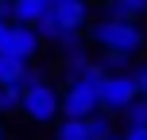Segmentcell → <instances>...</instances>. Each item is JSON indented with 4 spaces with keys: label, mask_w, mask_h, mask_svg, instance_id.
Returning <instances> with one entry per match:
<instances>
[{
    "label": "cell",
    "mask_w": 147,
    "mask_h": 140,
    "mask_svg": "<svg viewBox=\"0 0 147 140\" xmlns=\"http://www.w3.org/2000/svg\"><path fill=\"white\" fill-rule=\"evenodd\" d=\"M101 82H105L101 66H93L78 82H66V89H62V113H66V121H89L93 113H101Z\"/></svg>",
    "instance_id": "cell-1"
},
{
    "label": "cell",
    "mask_w": 147,
    "mask_h": 140,
    "mask_svg": "<svg viewBox=\"0 0 147 140\" xmlns=\"http://www.w3.org/2000/svg\"><path fill=\"white\" fill-rule=\"evenodd\" d=\"M89 39L101 51L112 55H136L143 47V23H124V20H97L89 23Z\"/></svg>",
    "instance_id": "cell-2"
},
{
    "label": "cell",
    "mask_w": 147,
    "mask_h": 140,
    "mask_svg": "<svg viewBox=\"0 0 147 140\" xmlns=\"http://www.w3.org/2000/svg\"><path fill=\"white\" fill-rule=\"evenodd\" d=\"M20 109L27 113L35 125H51V121L62 113V89H54L51 82H39V86H31L27 94H23Z\"/></svg>",
    "instance_id": "cell-3"
},
{
    "label": "cell",
    "mask_w": 147,
    "mask_h": 140,
    "mask_svg": "<svg viewBox=\"0 0 147 140\" xmlns=\"http://www.w3.org/2000/svg\"><path fill=\"white\" fill-rule=\"evenodd\" d=\"M136 82H132V74H105V82H101V113H128V105L136 101Z\"/></svg>",
    "instance_id": "cell-4"
},
{
    "label": "cell",
    "mask_w": 147,
    "mask_h": 140,
    "mask_svg": "<svg viewBox=\"0 0 147 140\" xmlns=\"http://www.w3.org/2000/svg\"><path fill=\"white\" fill-rule=\"evenodd\" d=\"M0 55L20 59V62H31V59L39 55V35H35V27H20V23H12V27H8V35H4Z\"/></svg>",
    "instance_id": "cell-5"
},
{
    "label": "cell",
    "mask_w": 147,
    "mask_h": 140,
    "mask_svg": "<svg viewBox=\"0 0 147 140\" xmlns=\"http://www.w3.org/2000/svg\"><path fill=\"white\" fill-rule=\"evenodd\" d=\"M51 12H54V20H58L62 31H81V27H85V20H89V8L78 4V0H54Z\"/></svg>",
    "instance_id": "cell-6"
},
{
    "label": "cell",
    "mask_w": 147,
    "mask_h": 140,
    "mask_svg": "<svg viewBox=\"0 0 147 140\" xmlns=\"http://www.w3.org/2000/svg\"><path fill=\"white\" fill-rule=\"evenodd\" d=\"M143 16H147V0H112V4H105V20L140 23Z\"/></svg>",
    "instance_id": "cell-7"
},
{
    "label": "cell",
    "mask_w": 147,
    "mask_h": 140,
    "mask_svg": "<svg viewBox=\"0 0 147 140\" xmlns=\"http://www.w3.org/2000/svg\"><path fill=\"white\" fill-rule=\"evenodd\" d=\"M47 0H20V4H12V23H20V27H35L39 20L47 16Z\"/></svg>",
    "instance_id": "cell-8"
},
{
    "label": "cell",
    "mask_w": 147,
    "mask_h": 140,
    "mask_svg": "<svg viewBox=\"0 0 147 140\" xmlns=\"http://www.w3.org/2000/svg\"><path fill=\"white\" fill-rule=\"evenodd\" d=\"M93 66H97V62L85 55V47H81V51H70V55H62V78H66V82H78V78H85V74L93 70Z\"/></svg>",
    "instance_id": "cell-9"
},
{
    "label": "cell",
    "mask_w": 147,
    "mask_h": 140,
    "mask_svg": "<svg viewBox=\"0 0 147 140\" xmlns=\"http://www.w3.org/2000/svg\"><path fill=\"white\" fill-rule=\"evenodd\" d=\"M31 62H20V59H8V55H0V89H8V86H16V82L27 74Z\"/></svg>",
    "instance_id": "cell-10"
},
{
    "label": "cell",
    "mask_w": 147,
    "mask_h": 140,
    "mask_svg": "<svg viewBox=\"0 0 147 140\" xmlns=\"http://www.w3.org/2000/svg\"><path fill=\"white\" fill-rule=\"evenodd\" d=\"M85 128H89V140H112V136H116L109 113H93V117L85 121Z\"/></svg>",
    "instance_id": "cell-11"
},
{
    "label": "cell",
    "mask_w": 147,
    "mask_h": 140,
    "mask_svg": "<svg viewBox=\"0 0 147 140\" xmlns=\"http://www.w3.org/2000/svg\"><path fill=\"white\" fill-rule=\"evenodd\" d=\"M97 66H101L105 74H128V66H132V55H112V51H105Z\"/></svg>",
    "instance_id": "cell-12"
},
{
    "label": "cell",
    "mask_w": 147,
    "mask_h": 140,
    "mask_svg": "<svg viewBox=\"0 0 147 140\" xmlns=\"http://www.w3.org/2000/svg\"><path fill=\"white\" fill-rule=\"evenodd\" d=\"M124 121H128V128H147V97H136V101L128 105Z\"/></svg>",
    "instance_id": "cell-13"
},
{
    "label": "cell",
    "mask_w": 147,
    "mask_h": 140,
    "mask_svg": "<svg viewBox=\"0 0 147 140\" xmlns=\"http://www.w3.org/2000/svg\"><path fill=\"white\" fill-rule=\"evenodd\" d=\"M54 140H89V128H85V121H62Z\"/></svg>",
    "instance_id": "cell-14"
},
{
    "label": "cell",
    "mask_w": 147,
    "mask_h": 140,
    "mask_svg": "<svg viewBox=\"0 0 147 140\" xmlns=\"http://www.w3.org/2000/svg\"><path fill=\"white\" fill-rule=\"evenodd\" d=\"M23 105V94L16 86H8V89H0V113H12V109H20Z\"/></svg>",
    "instance_id": "cell-15"
},
{
    "label": "cell",
    "mask_w": 147,
    "mask_h": 140,
    "mask_svg": "<svg viewBox=\"0 0 147 140\" xmlns=\"http://www.w3.org/2000/svg\"><path fill=\"white\" fill-rule=\"evenodd\" d=\"M132 82H136V94H140V97H147V62H140V66H136Z\"/></svg>",
    "instance_id": "cell-16"
},
{
    "label": "cell",
    "mask_w": 147,
    "mask_h": 140,
    "mask_svg": "<svg viewBox=\"0 0 147 140\" xmlns=\"http://www.w3.org/2000/svg\"><path fill=\"white\" fill-rule=\"evenodd\" d=\"M0 23H12V4L8 0H0Z\"/></svg>",
    "instance_id": "cell-17"
},
{
    "label": "cell",
    "mask_w": 147,
    "mask_h": 140,
    "mask_svg": "<svg viewBox=\"0 0 147 140\" xmlns=\"http://www.w3.org/2000/svg\"><path fill=\"white\" fill-rule=\"evenodd\" d=\"M124 140H147V128H128Z\"/></svg>",
    "instance_id": "cell-18"
},
{
    "label": "cell",
    "mask_w": 147,
    "mask_h": 140,
    "mask_svg": "<svg viewBox=\"0 0 147 140\" xmlns=\"http://www.w3.org/2000/svg\"><path fill=\"white\" fill-rule=\"evenodd\" d=\"M8 27H12V23H0V47H4V35H8Z\"/></svg>",
    "instance_id": "cell-19"
},
{
    "label": "cell",
    "mask_w": 147,
    "mask_h": 140,
    "mask_svg": "<svg viewBox=\"0 0 147 140\" xmlns=\"http://www.w3.org/2000/svg\"><path fill=\"white\" fill-rule=\"evenodd\" d=\"M0 140H4V128H0Z\"/></svg>",
    "instance_id": "cell-20"
},
{
    "label": "cell",
    "mask_w": 147,
    "mask_h": 140,
    "mask_svg": "<svg viewBox=\"0 0 147 140\" xmlns=\"http://www.w3.org/2000/svg\"><path fill=\"white\" fill-rule=\"evenodd\" d=\"M112 140H124V136H112Z\"/></svg>",
    "instance_id": "cell-21"
}]
</instances>
